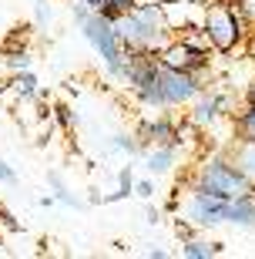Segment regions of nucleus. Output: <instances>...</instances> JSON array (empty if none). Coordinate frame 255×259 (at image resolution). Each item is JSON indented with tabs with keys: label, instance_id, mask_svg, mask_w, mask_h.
<instances>
[{
	"label": "nucleus",
	"instance_id": "obj_1",
	"mask_svg": "<svg viewBox=\"0 0 255 259\" xmlns=\"http://www.w3.org/2000/svg\"><path fill=\"white\" fill-rule=\"evenodd\" d=\"M201 27H205L215 54H235L248 37V27L242 20V14H238V7L228 4V0H205Z\"/></svg>",
	"mask_w": 255,
	"mask_h": 259
},
{
	"label": "nucleus",
	"instance_id": "obj_2",
	"mask_svg": "<svg viewBox=\"0 0 255 259\" xmlns=\"http://www.w3.org/2000/svg\"><path fill=\"white\" fill-rule=\"evenodd\" d=\"M81 34H84V40L94 48V54L104 61V67H108V74L114 77V81H128V48L121 44V37H118V30H114V20H108L101 14V10H94L91 17L81 24Z\"/></svg>",
	"mask_w": 255,
	"mask_h": 259
},
{
	"label": "nucleus",
	"instance_id": "obj_3",
	"mask_svg": "<svg viewBox=\"0 0 255 259\" xmlns=\"http://www.w3.org/2000/svg\"><path fill=\"white\" fill-rule=\"evenodd\" d=\"M195 185H201V189H208L215 195H225V199H238V195L255 192L252 185L242 179V172L228 162L225 152H212L201 158L198 172H195Z\"/></svg>",
	"mask_w": 255,
	"mask_h": 259
},
{
	"label": "nucleus",
	"instance_id": "obj_4",
	"mask_svg": "<svg viewBox=\"0 0 255 259\" xmlns=\"http://www.w3.org/2000/svg\"><path fill=\"white\" fill-rule=\"evenodd\" d=\"M225 205H228L225 195H215V192H208V189L191 182L188 195H185V205H181V215L195 229H212V226H222L225 222Z\"/></svg>",
	"mask_w": 255,
	"mask_h": 259
},
{
	"label": "nucleus",
	"instance_id": "obj_5",
	"mask_svg": "<svg viewBox=\"0 0 255 259\" xmlns=\"http://www.w3.org/2000/svg\"><path fill=\"white\" fill-rule=\"evenodd\" d=\"M158 77H161V95H165V105L168 108H185L205 91V84H201L195 74L175 71V67H168V64L158 67Z\"/></svg>",
	"mask_w": 255,
	"mask_h": 259
},
{
	"label": "nucleus",
	"instance_id": "obj_6",
	"mask_svg": "<svg viewBox=\"0 0 255 259\" xmlns=\"http://www.w3.org/2000/svg\"><path fill=\"white\" fill-rule=\"evenodd\" d=\"M158 61L168 64V67H175V71H188V74H195L198 81L208 71V54L205 51H195L188 40H181V37H171L168 44L158 51Z\"/></svg>",
	"mask_w": 255,
	"mask_h": 259
},
{
	"label": "nucleus",
	"instance_id": "obj_7",
	"mask_svg": "<svg viewBox=\"0 0 255 259\" xmlns=\"http://www.w3.org/2000/svg\"><path fill=\"white\" fill-rule=\"evenodd\" d=\"M222 115H225V95H215V91H201V95L191 101L188 121L198 128V132H208V128L215 125Z\"/></svg>",
	"mask_w": 255,
	"mask_h": 259
},
{
	"label": "nucleus",
	"instance_id": "obj_8",
	"mask_svg": "<svg viewBox=\"0 0 255 259\" xmlns=\"http://www.w3.org/2000/svg\"><path fill=\"white\" fill-rule=\"evenodd\" d=\"M138 138H141V145H178V121L168 115H155L151 121L141 125Z\"/></svg>",
	"mask_w": 255,
	"mask_h": 259
},
{
	"label": "nucleus",
	"instance_id": "obj_9",
	"mask_svg": "<svg viewBox=\"0 0 255 259\" xmlns=\"http://www.w3.org/2000/svg\"><path fill=\"white\" fill-rule=\"evenodd\" d=\"M178 145H144L141 148V165L148 175H168L178 162Z\"/></svg>",
	"mask_w": 255,
	"mask_h": 259
},
{
	"label": "nucleus",
	"instance_id": "obj_10",
	"mask_svg": "<svg viewBox=\"0 0 255 259\" xmlns=\"http://www.w3.org/2000/svg\"><path fill=\"white\" fill-rule=\"evenodd\" d=\"M225 155H228V162L242 172V179L255 189V142L252 138H235L225 148Z\"/></svg>",
	"mask_w": 255,
	"mask_h": 259
},
{
	"label": "nucleus",
	"instance_id": "obj_11",
	"mask_svg": "<svg viewBox=\"0 0 255 259\" xmlns=\"http://www.w3.org/2000/svg\"><path fill=\"white\" fill-rule=\"evenodd\" d=\"M10 91L20 98V101H34L37 95H44L37 84V77L34 71H17V74H10Z\"/></svg>",
	"mask_w": 255,
	"mask_h": 259
},
{
	"label": "nucleus",
	"instance_id": "obj_12",
	"mask_svg": "<svg viewBox=\"0 0 255 259\" xmlns=\"http://www.w3.org/2000/svg\"><path fill=\"white\" fill-rule=\"evenodd\" d=\"M222 252V246L218 242H205V239H181V256L185 259H212Z\"/></svg>",
	"mask_w": 255,
	"mask_h": 259
},
{
	"label": "nucleus",
	"instance_id": "obj_13",
	"mask_svg": "<svg viewBox=\"0 0 255 259\" xmlns=\"http://www.w3.org/2000/svg\"><path fill=\"white\" fill-rule=\"evenodd\" d=\"M47 185L54 189V202H61V205H71V209H84V202L74 199V195L67 192L64 179H61V172H47Z\"/></svg>",
	"mask_w": 255,
	"mask_h": 259
},
{
	"label": "nucleus",
	"instance_id": "obj_14",
	"mask_svg": "<svg viewBox=\"0 0 255 259\" xmlns=\"http://www.w3.org/2000/svg\"><path fill=\"white\" fill-rule=\"evenodd\" d=\"M232 128H235L238 138H252V142H255V105H252V101H248V105L235 115Z\"/></svg>",
	"mask_w": 255,
	"mask_h": 259
},
{
	"label": "nucleus",
	"instance_id": "obj_15",
	"mask_svg": "<svg viewBox=\"0 0 255 259\" xmlns=\"http://www.w3.org/2000/svg\"><path fill=\"white\" fill-rule=\"evenodd\" d=\"M128 195H134V179H131V168H121V175H118V192L104 195V205H108V202H121V199H128Z\"/></svg>",
	"mask_w": 255,
	"mask_h": 259
},
{
	"label": "nucleus",
	"instance_id": "obj_16",
	"mask_svg": "<svg viewBox=\"0 0 255 259\" xmlns=\"http://www.w3.org/2000/svg\"><path fill=\"white\" fill-rule=\"evenodd\" d=\"M30 67H34V54H30L27 48L10 51V54H7V71H10V74H17V71H30Z\"/></svg>",
	"mask_w": 255,
	"mask_h": 259
},
{
	"label": "nucleus",
	"instance_id": "obj_17",
	"mask_svg": "<svg viewBox=\"0 0 255 259\" xmlns=\"http://www.w3.org/2000/svg\"><path fill=\"white\" fill-rule=\"evenodd\" d=\"M111 148H114V152H124V155H141L144 145H141V142H134V135L118 132V135H111Z\"/></svg>",
	"mask_w": 255,
	"mask_h": 259
},
{
	"label": "nucleus",
	"instance_id": "obj_18",
	"mask_svg": "<svg viewBox=\"0 0 255 259\" xmlns=\"http://www.w3.org/2000/svg\"><path fill=\"white\" fill-rule=\"evenodd\" d=\"M134 4H138V0H104L101 14H104L108 20H114V17H121V14H128Z\"/></svg>",
	"mask_w": 255,
	"mask_h": 259
},
{
	"label": "nucleus",
	"instance_id": "obj_19",
	"mask_svg": "<svg viewBox=\"0 0 255 259\" xmlns=\"http://www.w3.org/2000/svg\"><path fill=\"white\" fill-rule=\"evenodd\" d=\"M34 24H37L40 30L50 24V4L47 0H34Z\"/></svg>",
	"mask_w": 255,
	"mask_h": 259
},
{
	"label": "nucleus",
	"instance_id": "obj_20",
	"mask_svg": "<svg viewBox=\"0 0 255 259\" xmlns=\"http://www.w3.org/2000/svg\"><path fill=\"white\" fill-rule=\"evenodd\" d=\"M50 115H54L57 121H61V128H74V125H77V115L71 111V105H57L54 111H50Z\"/></svg>",
	"mask_w": 255,
	"mask_h": 259
},
{
	"label": "nucleus",
	"instance_id": "obj_21",
	"mask_svg": "<svg viewBox=\"0 0 255 259\" xmlns=\"http://www.w3.org/2000/svg\"><path fill=\"white\" fill-rule=\"evenodd\" d=\"M238 14H242V20H245V27L255 30V0H235Z\"/></svg>",
	"mask_w": 255,
	"mask_h": 259
},
{
	"label": "nucleus",
	"instance_id": "obj_22",
	"mask_svg": "<svg viewBox=\"0 0 255 259\" xmlns=\"http://www.w3.org/2000/svg\"><path fill=\"white\" fill-rule=\"evenodd\" d=\"M134 195H138L141 202H151L155 199V185L148 182V179H141V182H134Z\"/></svg>",
	"mask_w": 255,
	"mask_h": 259
},
{
	"label": "nucleus",
	"instance_id": "obj_23",
	"mask_svg": "<svg viewBox=\"0 0 255 259\" xmlns=\"http://www.w3.org/2000/svg\"><path fill=\"white\" fill-rule=\"evenodd\" d=\"M17 182H20L17 172H14V168H10V165L4 162V158H0V185H10V189H14Z\"/></svg>",
	"mask_w": 255,
	"mask_h": 259
},
{
	"label": "nucleus",
	"instance_id": "obj_24",
	"mask_svg": "<svg viewBox=\"0 0 255 259\" xmlns=\"http://www.w3.org/2000/svg\"><path fill=\"white\" fill-rule=\"evenodd\" d=\"M245 54L255 61V30H248V37H245Z\"/></svg>",
	"mask_w": 255,
	"mask_h": 259
},
{
	"label": "nucleus",
	"instance_id": "obj_25",
	"mask_svg": "<svg viewBox=\"0 0 255 259\" xmlns=\"http://www.w3.org/2000/svg\"><path fill=\"white\" fill-rule=\"evenodd\" d=\"M144 256H155V259H165V256H168V249H158V246H151V249L144 252Z\"/></svg>",
	"mask_w": 255,
	"mask_h": 259
},
{
	"label": "nucleus",
	"instance_id": "obj_26",
	"mask_svg": "<svg viewBox=\"0 0 255 259\" xmlns=\"http://www.w3.org/2000/svg\"><path fill=\"white\" fill-rule=\"evenodd\" d=\"M148 222H151V226H158V209H151V205H148Z\"/></svg>",
	"mask_w": 255,
	"mask_h": 259
},
{
	"label": "nucleus",
	"instance_id": "obj_27",
	"mask_svg": "<svg viewBox=\"0 0 255 259\" xmlns=\"http://www.w3.org/2000/svg\"><path fill=\"white\" fill-rule=\"evenodd\" d=\"M248 101L255 105V81H252V88H248Z\"/></svg>",
	"mask_w": 255,
	"mask_h": 259
},
{
	"label": "nucleus",
	"instance_id": "obj_28",
	"mask_svg": "<svg viewBox=\"0 0 255 259\" xmlns=\"http://www.w3.org/2000/svg\"><path fill=\"white\" fill-rule=\"evenodd\" d=\"M228 4H235V0H228Z\"/></svg>",
	"mask_w": 255,
	"mask_h": 259
}]
</instances>
